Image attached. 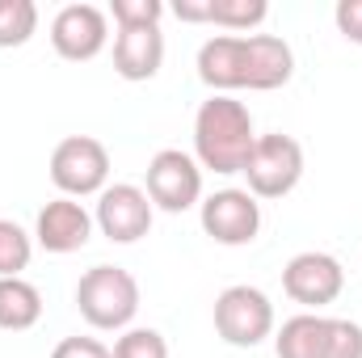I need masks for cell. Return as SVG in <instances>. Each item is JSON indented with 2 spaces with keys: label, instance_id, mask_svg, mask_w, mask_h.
<instances>
[{
  "label": "cell",
  "instance_id": "obj_20",
  "mask_svg": "<svg viewBox=\"0 0 362 358\" xmlns=\"http://www.w3.org/2000/svg\"><path fill=\"white\" fill-rule=\"evenodd\" d=\"M110 17L118 21V30H144V25H160L165 4L160 0H114Z\"/></svg>",
  "mask_w": 362,
  "mask_h": 358
},
{
  "label": "cell",
  "instance_id": "obj_3",
  "mask_svg": "<svg viewBox=\"0 0 362 358\" xmlns=\"http://www.w3.org/2000/svg\"><path fill=\"white\" fill-rule=\"evenodd\" d=\"M76 308L93 329H131L139 312V282L122 266H93L76 282Z\"/></svg>",
  "mask_w": 362,
  "mask_h": 358
},
{
  "label": "cell",
  "instance_id": "obj_21",
  "mask_svg": "<svg viewBox=\"0 0 362 358\" xmlns=\"http://www.w3.org/2000/svg\"><path fill=\"white\" fill-rule=\"evenodd\" d=\"M329 358H362V325L329 316Z\"/></svg>",
  "mask_w": 362,
  "mask_h": 358
},
{
  "label": "cell",
  "instance_id": "obj_9",
  "mask_svg": "<svg viewBox=\"0 0 362 358\" xmlns=\"http://www.w3.org/2000/svg\"><path fill=\"white\" fill-rule=\"evenodd\" d=\"M198 219H202V232L228 249L253 245L262 232V207L249 190H215L211 198H202Z\"/></svg>",
  "mask_w": 362,
  "mask_h": 358
},
{
  "label": "cell",
  "instance_id": "obj_8",
  "mask_svg": "<svg viewBox=\"0 0 362 358\" xmlns=\"http://www.w3.org/2000/svg\"><path fill=\"white\" fill-rule=\"evenodd\" d=\"M152 198H148V190H139V185H131V181H114V185H105L101 194H97V215H93V224L101 228V236L105 241H114V245H135V241H144L148 232H152Z\"/></svg>",
  "mask_w": 362,
  "mask_h": 358
},
{
  "label": "cell",
  "instance_id": "obj_19",
  "mask_svg": "<svg viewBox=\"0 0 362 358\" xmlns=\"http://www.w3.org/2000/svg\"><path fill=\"white\" fill-rule=\"evenodd\" d=\"M114 358H169V342L156 329H122L114 342Z\"/></svg>",
  "mask_w": 362,
  "mask_h": 358
},
{
  "label": "cell",
  "instance_id": "obj_10",
  "mask_svg": "<svg viewBox=\"0 0 362 358\" xmlns=\"http://www.w3.org/2000/svg\"><path fill=\"white\" fill-rule=\"evenodd\" d=\"M110 42V17L97 4H64L51 21V47L55 55L72 64H89Z\"/></svg>",
  "mask_w": 362,
  "mask_h": 358
},
{
  "label": "cell",
  "instance_id": "obj_17",
  "mask_svg": "<svg viewBox=\"0 0 362 358\" xmlns=\"http://www.w3.org/2000/svg\"><path fill=\"white\" fill-rule=\"evenodd\" d=\"M30 258H34V236L21 224L0 219V278H21Z\"/></svg>",
  "mask_w": 362,
  "mask_h": 358
},
{
  "label": "cell",
  "instance_id": "obj_22",
  "mask_svg": "<svg viewBox=\"0 0 362 358\" xmlns=\"http://www.w3.org/2000/svg\"><path fill=\"white\" fill-rule=\"evenodd\" d=\"M51 358H114V350L105 346V342H97V337H64Z\"/></svg>",
  "mask_w": 362,
  "mask_h": 358
},
{
  "label": "cell",
  "instance_id": "obj_23",
  "mask_svg": "<svg viewBox=\"0 0 362 358\" xmlns=\"http://www.w3.org/2000/svg\"><path fill=\"white\" fill-rule=\"evenodd\" d=\"M333 21H337V30H341L350 42H358L362 47V0H337Z\"/></svg>",
  "mask_w": 362,
  "mask_h": 358
},
{
  "label": "cell",
  "instance_id": "obj_6",
  "mask_svg": "<svg viewBox=\"0 0 362 358\" xmlns=\"http://www.w3.org/2000/svg\"><path fill=\"white\" fill-rule=\"evenodd\" d=\"M51 181L64 198H89L110 185V152L93 135H68L51 152Z\"/></svg>",
  "mask_w": 362,
  "mask_h": 358
},
{
  "label": "cell",
  "instance_id": "obj_15",
  "mask_svg": "<svg viewBox=\"0 0 362 358\" xmlns=\"http://www.w3.org/2000/svg\"><path fill=\"white\" fill-rule=\"evenodd\" d=\"M42 321V291L25 278H0V329L25 333Z\"/></svg>",
  "mask_w": 362,
  "mask_h": 358
},
{
  "label": "cell",
  "instance_id": "obj_1",
  "mask_svg": "<svg viewBox=\"0 0 362 358\" xmlns=\"http://www.w3.org/2000/svg\"><path fill=\"white\" fill-rule=\"evenodd\" d=\"M295 76V51L278 34H215L198 47V81L215 93L282 89Z\"/></svg>",
  "mask_w": 362,
  "mask_h": 358
},
{
  "label": "cell",
  "instance_id": "obj_7",
  "mask_svg": "<svg viewBox=\"0 0 362 358\" xmlns=\"http://www.w3.org/2000/svg\"><path fill=\"white\" fill-rule=\"evenodd\" d=\"M148 198L169 215L189 211L194 202H202V165L181 148H160L148 161Z\"/></svg>",
  "mask_w": 362,
  "mask_h": 358
},
{
  "label": "cell",
  "instance_id": "obj_12",
  "mask_svg": "<svg viewBox=\"0 0 362 358\" xmlns=\"http://www.w3.org/2000/svg\"><path fill=\"white\" fill-rule=\"evenodd\" d=\"M93 236V215L85 211V202L76 198H51L38 219H34V241L47 249V253H76L85 249Z\"/></svg>",
  "mask_w": 362,
  "mask_h": 358
},
{
  "label": "cell",
  "instance_id": "obj_18",
  "mask_svg": "<svg viewBox=\"0 0 362 358\" xmlns=\"http://www.w3.org/2000/svg\"><path fill=\"white\" fill-rule=\"evenodd\" d=\"M270 17L266 0H211V21L223 30H257Z\"/></svg>",
  "mask_w": 362,
  "mask_h": 358
},
{
  "label": "cell",
  "instance_id": "obj_11",
  "mask_svg": "<svg viewBox=\"0 0 362 358\" xmlns=\"http://www.w3.org/2000/svg\"><path fill=\"white\" fill-rule=\"evenodd\" d=\"M282 291L303 304V308H325L333 304L341 291H346V270L333 253H320V249H308V253H295L286 270H282Z\"/></svg>",
  "mask_w": 362,
  "mask_h": 358
},
{
  "label": "cell",
  "instance_id": "obj_24",
  "mask_svg": "<svg viewBox=\"0 0 362 358\" xmlns=\"http://www.w3.org/2000/svg\"><path fill=\"white\" fill-rule=\"evenodd\" d=\"M173 13L181 21H211V0H177Z\"/></svg>",
  "mask_w": 362,
  "mask_h": 358
},
{
  "label": "cell",
  "instance_id": "obj_2",
  "mask_svg": "<svg viewBox=\"0 0 362 358\" xmlns=\"http://www.w3.org/2000/svg\"><path fill=\"white\" fill-rule=\"evenodd\" d=\"M257 144L253 114L245 101L228 93H211L194 114V161L211 173H245L249 152Z\"/></svg>",
  "mask_w": 362,
  "mask_h": 358
},
{
  "label": "cell",
  "instance_id": "obj_5",
  "mask_svg": "<svg viewBox=\"0 0 362 358\" xmlns=\"http://www.w3.org/2000/svg\"><path fill=\"white\" fill-rule=\"evenodd\" d=\"M245 178H249V194L253 198H286L299 181H303V148L295 135H257L253 152H249V165H245Z\"/></svg>",
  "mask_w": 362,
  "mask_h": 358
},
{
  "label": "cell",
  "instance_id": "obj_13",
  "mask_svg": "<svg viewBox=\"0 0 362 358\" xmlns=\"http://www.w3.org/2000/svg\"><path fill=\"white\" fill-rule=\"evenodd\" d=\"M165 64V34L160 25H144V30H118L114 38V72L131 85L152 81Z\"/></svg>",
  "mask_w": 362,
  "mask_h": 358
},
{
  "label": "cell",
  "instance_id": "obj_4",
  "mask_svg": "<svg viewBox=\"0 0 362 358\" xmlns=\"http://www.w3.org/2000/svg\"><path fill=\"white\" fill-rule=\"evenodd\" d=\"M215 333L236 346V350H253L274 333V304L266 291L236 282L228 291H219L215 299Z\"/></svg>",
  "mask_w": 362,
  "mask_h": 358
},
{
  "label": "cell",
  "instance_id": "obj_14",
  "mask_svg": "<svg viewBox=\"0 0 362 358\" xmlns=\"http://www.w3.org/2000/svg\"><path fill=\"white\" fill-rule=\"evenodd\" d=\"M274 350H278V358H329V316L299 312V316L282 321Z\"/></svg>",
  "mask_w": 362,
  "mask_h": 358
},
{
  "label": "cell",
  "instance_id": "obj_16",
  "mask_svg": "<svg viewBox=\"0 0 362 358\" xmlns=\"http://www.w3.org/2000/svg\"><path fill=\"white\" fill-rule=\"evenodd\" d=\"M38 30L34 0H0V47H25Z\"/></svg>",
  "mask_w": 362,
  "mask_h": 358
}]
</instances>
